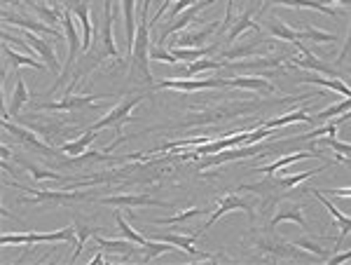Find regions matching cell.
<instances>
[{"label": "cell", "instance_id": "8d00e7d4", "mask_svg": "<svg viewBox=\"0 0 351 265\" xmlns=\"http://www.w3.org/2000/svg\"><path fill=\"white\" fill-rule=\"evenodd\" d=\"M300 33V41H311V43H335L339 38L335 33H326V31H319V28H311V26H304Z\"/></svg>", "mask_w": 351, "mask_h": 265}, {"label": "cell", "instance_id": "44dd1931", "mask_svg": "<svg viewBox=\"0 0 351 265\" xmlns=\"http://www.w3.org/2000/svg\"><path fill=\"white\" fill-rule=\"evenodd\" d=\"M112 3L115 0H106L104 3V47L112 59H117L120 52L115 47V38H112V19H115V12H112Z\"/></svg>", "mask_w": 351, "mask_h": 265}, {"label": "cell", "instance_id": "f907efd6", "mask_svg": "<svg viewBox=\"0 0 351 265\" xmlns=\"http://www.w3.org/2000/svg\"><path fill=\"white\" fill-rule=\"evenodd\" d=\"M232 12H234V0H228V12H225V21H223V26H220L223 31H228L232 26V21H234L232 19Z\"/></svg>", "mask_w": 351, "mask_h": 265}, {"label": "cell", "instance_id": "7a4b0ae2", "mask_svg": "<svg viewBox=\"0 0 351 265\" xmlns=\"http://www.w3.org/2000/svg\"><path fill=\"white\" fill-rule=\"evenodd\" d=\"M75 228H61L56 230V233H5L3 238H0V244L8 246V244H47V242H59V244H66V242H71L75 238Z\"/></svg>", "mask_w": 351, "mask_h": 265}, {"label": "cell", "instance_id": "30bf717a", "mask_svg": "<svg viewBox=\"0 0 351 265\" xmlns=\"http://www.w3.org/2000/svg\"><path fill=\"white\" fill-rule=\"evenodd\" d=\"M99 205H110V207H164L169 209L171 205L162 200H155L150 195H112V197H101Z\"/></svg>", "mask_w": 351, "mask_h": 265}, {"label": "cell", "instance_id": "ab89813d", "mask_svg": "<svg viewBox=\"0 0 351 265\" xmlns=\"http://www.w3.org/2000/svg\"><path fill=\"white\" fill-rule=\"evenodd\" d=\"M263 43V41H248L246 45H241V47H232L228 49L223 56L225 59H246V56H251V54H256L258 52V45Z\"/></svg>", "mask_w": 351, "mask_h": 265}, {"label": "cell", "instance_id": "7bdbcfd3", "mask_svg": "<svg viewBox=\"0 0 351 265\" xmlns=\"http://www.w3.org/2000/svg\"><path fill=\"white\" fill-rule=\"evenodd\" d=\"M75 233H77V240H75V253H73L71 261H77V256H80V251H82L84 242H87L89 238H94V235L99 233V230H96V228H89V225H75Z\"/></svg>", "mask_w": 351, "mask_h": 265}, {"label": "cell", "instance_id": "e575fe53", "mask_svg": "<svg viewBox=\"0 0 351 265\" xmlns=\"http://www.w3.org/2000/svg\"><path fill=\"white\" fill-rule=\"evenodd\" d=\"M351 111V99H344V101H337V104L328 106V108L319 111L314 115V122H328L332 120V115H344V113Z\"/></svg>", "mask_w": 351, "mask_h": 265}, {"label": "cell", "instance_id": "7402d4cb", "mask_svg": "<svg viewBox=\"0 0 351 265\" xmlns=\"http://www.w3.org/2000/svg\"><path fill=\"white\" fill-rule=\"evenodd\" d=\"M324 153L321 150H302V153H293V155H286V157H279V160H274L271 165L267 167H258L256 172H263V174H274L279 172V169H286L288 165H293V162H300V160H311V157H321Z\"/></svg>", "mask_w": 351, "mask_h": 265}, {"label": "cell", "instance_id": "4fadbf2b", "mask_svg": "<svg viewBox=\"0 0 351 265\" xmlns=\"http://www.w3.org/2000/svg\"><path fill=\"white\" fill-rule=\"evenodd\" d=\"M220 26H223V21H211L208 26L197 28V31L180 33L178 41H173L171 45H173V47H204V41H206V38H211Z\"/></svg>", "mask_w": 351, "mask_h": 265}, {"label": "cell", "instance_id": "bcb514c9", "mask_svg": "<svg viewBox=\"0 0 351 265\" xmlns=\"http://www.w3.org/2000/svg\"><path fill=\"white\" fill-rule=\"evenodd\" d=\"M293 246H302L304 251L316 253L319 258H330V256H328V251L324 249V246H319L316 242H311V240H295V244H293Z\"/></svg>", "mask_w": 351, "mask_h": 265}, {"label": "cell", "instance_id": "2e32d148", "mask_svg": "<svg viewBox=\"0 0 351 265\" xmlns=\"http://www.w3.org/2000/svg\"><path fill=\"white\" fill-rule=\"evenodd\" d=\"M61 24H64V33L68 38V61H66V71H68L73 61H75L77 49H82V38L77 36V28L71 19V10H64V12H61Z\"/></svg>", "mask_w": 351, "mask_h": 265}, {"label": "cell", "instance_id": "681fc988", "mask_svg": "<svg viewBox=\"0 0 351 265\" xmlns=\"http://www.w3.org/2000/svg\"><path fill=\"white\" fill-rule=\"evenodd\" d=\"M173 3H176V0H164V3L160 5V10H157V12H155V14H152V19H150V26H155V24H157V21H160V19H162V14H164V12H167V10H169V8H171V5H173Z\"/></svg>", "mask_w": 351, "mask_h": 265}, {"label": "cell", "instance_id": "cb8c5ba5", "mask_svg": "<svg viewBox=\"0 0 351 265\" xmlns=\"http://www.w3.org/2000/svg\"><path fill=\"white\" fill-rule=\"evenodd\" d=\"M94 240H96V244H99L104 251H108V253H122L124 258L132 256V253L136 251V246H138L136 242L127 240V238H124V240H106V238H101L99 233L94 235Z\"/></svg>", "mask_w": 351, "mask_h": 265}, {"label": "cell", "instance_id": "6da1fadb", "mask_svg": "<svg viewBox=\"0 0 351 265\" xmlns=\"http://www.w3.org/2000/svg\"><path fill=\"white\" fill-rule=\"evenodd\" d=\"M150 16L141 12V21H138V31H136V41L132 47V76L138 73V80L152 84V73H150Z\"/></svg>", "mask_w": 351, "mask_h": 265}, {"label": "cell", "instance_id": "8fae6325", "mask_svg": "<svg viewBox=\"0 0 351 265\" xmlns=\"http://www.w3.org/2000/svg\"><path fill=\"white\" fill-rule=\"evenodd\" d=\"M3 129H5V132L12 134V137H14L16 141H19V143L28 146V148H36V150H40V153H45V155H52V153H54L52 146L43 143V141L38 139L36 134L31 132V129L19 127V125H12V122H10V120H3Z\"/></svg>", "mask_w": 351, "mask_h": 265}, {"label": "cell", "instance_id": "74e56055", "mask_svg": "<svg viewBox=\"0 0 351 265\" xmlns=\"http://www.w3.org/2000/svg\"><path fill=\"white\" fill-rule=\"evenodd\" d=\"M178 246L169 244V242H162V240H148L143 244V253H145V261H152V258H157L160 253H167V251H176Z\"/></svg>", "mask_w": 351, "mask_h": 265}, {"label": "cell", "instance_id": "484cf974", "mask_svg": "<svg viewBox=\"0 0 351 265\" xmlns=\"http://www.w3.org/2000/svg\"><path fill=\"white\" fill-rule=\"evenodd\" d=\"M199 238V235H192V238H183V235H176V233H157L155 240H162V242H169V244L178 246V249L188 251L190 256H199V251H197L195 246V240ZM204 256H208V253H204Z\"/></svg>", "mask_w": 351, "mask_h": 265}, {"label": "cell", "instance_id": "83f0119b", "mask_svg": "<svg viewBox=\"0 0 351 265\" xmlns=\"http://www.w3.org/2000/svg\"><path fill=\"white\" fill-rule=\"evenodd\" d=\"M218 49V43L208 45V47H169V52H171L176 59H183V61H197V59H204V56H211L213 52Z\"/></svg>", "mask_w": 351, "mask_h": 265}, {"label": "cell", "instance_id": "3957f363", "mask_svg": "<svg viewBox=\"0 0 351 265\" xmlns=\"http://www.w3.org/2000/svg\"><path fill=\"white\" fill-rule=\"evenodd\" d=\"M143 99H145L143 94H134L132 99H124L122 104H117L115 108H112V111L108 113V115H104L101 120H96L89 129H96V132H101V129H106V127H112V129H115V132L122 137V122H124V120H132V111H134L136 106H138ZM122 139H124V137H122Z\"/></svg>", "mask_w": 351, "mask_h": 265}, {"label": "cell", "instance_id": "9a60e30c", "mask_svg": "<svg viewBox=\"0 0 351 265\" xmlns=\"http://www.w3.org/2000/svg\"><path fill=\"white\" fill-rule=\"evenodd\" d=\"M311 193H314V197H316V200L321 202V205H326V209L330 211V216H332V218H335V221H337V228H339V238H337V242H335L337 246H332V249H339V246H342V242H344V238H347V235L351 233V216H344V214L339 211L335 205H330V200H328V197H326L324 193H321V190L311 188Z\"/></svg>", "mask_w": 351, "mask_h": 265}, {"label": "cell", "instance_id": "5bb4252c", "mask_svg": "<svg viewBox=\"0 0 351 265\" xmlns=\"http://www.w3.org/2000/svg\"><path fill=\"white\" fill-rule=\"evenodd\" d=\"M286 5V8H304V10H316V12H324L328 16H339L342 14V10H337V8H328V5L324 3V0H265V5H263V10L258 12V16L267 10V5Z\"/></svg>", "mask_w": 351, "mask_h": 265}, {"label": "cell", "instance_id": "f5cc1de1", "mask_svg": "<svg viewBox=\"0 0 351 265\" xmlns=\"http://www.w3.org/2000/svg\"><path fill=\"white\" fill-rule=\"evenodd\" d=\"M330 195L332 197H351V188H335V190H330Z\"/></svg>", "mask_w": 351, "mask_h": 265}, {"label": "cell", "instance_id": "4dcf8cb0", "mask_svg": "<svg viewBox=\"0 0 351 265\" xmlns=\"http://www.w3.org/2000/svg\"><path fill=\"white\" fill-rule=\"evenodd\" d=\"M225 69V61L220 59H197V61H190L188 69H185V76L183 78H195L197 73H204V71H220Z\"/></svg>", "mask_w": 351, "mask_h": 265}, {"label": "cell", "instance_id": "8992f818", "mask_svg": "<svg viewBox=\"0 0 351 265\" xmlns=\"http://www.w3.org/2000/svg\"><path fill=\"white\" fill-rule=\"evenodd\" d=\"M230 211H246L248 214V218H256V211H253V207H251V202H246V200H241V197H237V195H225L223 200H220V205H218V209L208 216V221L202 225V230H197V235H202L204 230H208V228H213V223L220 221V216H225V214H230Z\"/></svg>", "mask_w": 351, "mask_h": 265}, {"label": "cell", "instance_id": "d4e9b609", "mask_svg": "<svg viewBox=\"0 0 351 265\" xmlns=\"http://www.w3.org/2000/svg\"><path fill=\"white\" fill-rule=\"evenodd\" d=\"M248 28H253V31H258V33H260L258 21H253V10H251V8H248L241 16H237V19L232 21V26H230L228 36H225V41H228V43H234L243 31H248Z\"/></svg>", "mask_w": 351, "mask_h": 265}, {"label": "cell", "instance_id": "f6af8a7d", "mask_svg": "<svg viewBox=\"0 0 351 265\" xmlns=\"http://www.w3.org/2000/svg\"><path fill=\"white\" fill-rule=\"evenodd\" d=\"M150 61H162V64H171V66L178 64V59L171 52H167L162 45H152L150 47Z\"/></svg>", "mask_w": 351, "mask_h": 265}, {"label": "cell", "instance_id": "d6986e66", "mask_svg": "<svg viewBox=\"0 0 351 265\" xmlns=\"http://www.w3.org/2000/svg\"><path fill=\"white\" fill-rule=\"evenodd\" d=\"M286 221H293L298 223L300 228H307V221H304V214H302V207L300 205H293V202H284V205H279V211L274 214V218H271V228H276V225L286 223Z\"/></svg>", "mask_w": 351, "mask_h": 265}, {"label": "cell", "instance_id": "d590c367", "mask_svg": "<svg viewBox=\"0 0 351 265\" xmlns=\"http://www.w3.org/2000/svg\"><path fill=\"white\" fill-rule=\"evenodd\" d=\"M326 146H330L332 153H335V160L342 162L351 169V143H344V141H337L335 137L326 139Z\"/></svg>", "mask_w": 351, "mask_h": 265}, {"label": "cell", "instance_id": "60d3db41", "mask_svg": "<svg viewBox=\"0 0 351 265\" xmlns=\"http://www.w3.org/2000/svg\"><path fill=\"white\" fill-rule=\"evenodd\" d=\"M202 214H206V209H188V211H183V214H176V216L171 218H157V225H178V223H188L190 218H195V216H202Z\"/></svg>", "mask_w": 351, "mask_h": 265}, {"label": "cell", "instance_id": "ffe728a7", "mask_svg": "<svg viewBox=\"0 0 351 265\" xmlns=\"http://www.w3.org/2000/svg\"><path fill=\"white\" fill-rule=\"evenodd\" d=\"M122 14H124V33H127V54H132L136 31H138V21H136V0H120Z\"/></svg>", "mask_w": 351, "mask_h": 265}, {"label": "cell", "instance_id": "277c9868", "mask_svg": "<svg viewBox=\"0 0 351 265\" xmlns=\"http://www.w3.org/2000/svg\"><path fill=\"white\" fill-rule=\"evenodd\" d=\"M101 99H106L104 94H71V89L66 92V97L54 104H40L36 106L38 111H49V113H77L92 104H99Z\"/></svg>", "mask_w": 351, "mask_h": 265}, {"label": "cell", "instance_id": "9c48e42d", "mask_svg": "<svg viewBox=\"0 0 351 265\" xmlns=\"http://www.w3.org/2000/svg\"><path fill=\"white\" fill-rule=\"evenodd\" d=\"M21 36L26 38V45L33 49V52L40 54V59L49 66V71H54V73L61 71L59 69V59H56V52H54V47H52V41H43L40 33L24 31V28H21Z\"/></svg>", "mask_w": 351, "mask_h": 265}, {"label": "cell", "instance_id": "ee69618b", "mask_svg": "<svg viewBox=\"0 0 351 265\" xmlns=\"http://www.w3.org/2000/svg\"><path fill=\"white\" fill-rule=\"evenodd\" d=\"M28 8H31L36 14H40V19H43V21H52V24H61V14L56 12V10L45 8V5L36 3V0H31V3H28Z\"/></svg>", "mask_w": 351, "mask_h": 265}, {"label": "cell", "instance_id": "7c38bea8", "mask_svg": "<svg viewBox=\"0 0 351 265\" xmlns=\"http://www.w3.org/2000/svg\"><path fill=\"white\" fill-rule=\"evenodd\" d=\"M28 99H31V92H28L24 78L19 76V71H14V92H12V99H10V104L5 106L3 120H10V117L19 115V111L28 104Z\"/></svg>", "mask_w": 351, "mask_h": 265}, {"label": "cell", "instance_id": "11a10c76", "mask_svg": "<svg viewBox=\"0 0 351 265\" xmlns=\"http://www.w3.org/2000/svg\"><path fill=\"white\" fill-rule=\"evenodd\" d=\"M10 5H21V0H3V8H10Z\"/></svg>", "mask_w": 351, "mask_h": 265}, {"label": "cell", "instance_id": "603a6c76", "mask_svg": "<svg viewBox=\"0 0 351 265\" xmlns=\"http://www.w3.org/2000/svg\"><path fill=\"white\" fill-rule=\"evenodd\" d=\"M3 54L8 56V61L14 66V71H19L21 66H28V69H36V71H49V66L45 64V61H38V59H31V56H26V54L14 52L8 43H3Z\"/></svg>", "mask_w": 351, "mask_h": 265}, {"label": "cell", "instance_id": "6f0895ef", "mask_svg": "<svg viewBox=\"0 0 351 265\" xmlns=\"http://www.w3.org/2000/svg\"><path fill=\"white\" fill-rule=\"evenodd\" d=\"M347 73H349V76H351V66H349V69H347Z\"/></svg>", "mask_w": 351, "mask_h": 265}, {"label": "cell", "instance_id": "d6a6232c", "mask_svg": "<svg viewBox=\"0 0 351 265\" xmlns=\"http://www.w3.org/2000/svg\"><path fill=\"white\" fill-rule=\"evenodd\" d=\"M291 122H307V125H314V117L307 115V111H293V113H288V115H284V117H274V120H269L265 127L276 129V127L291 125Z\"/></svg>", "mask_w": 351, "mask_h": 265}, {"label": "cell", "instance_id": "1f68e13d", "mask_svg": "<svg viewBox=\"0 0 351 265\" xmlns=\"http://www.w3.org/2000/svg\"><path fill=\"white\" fill-rule=\"evenodd\" d=\"M302 82H314V84H321V87L326 89H332V92H339L342 97L351 99V89L344 84V80H339V78H332V80H328V78H319V76H309V78H300Z\"/></svg>", "mask_w": 351, "mask_h": 265}, {"label": "cell", "instance_id": "816d5d0a", "mask_svg": "<svg viewBox=\"0 0 351 265\" xmlns=\"http://www.w3.org/2000/svg\"><path fill=\"white\" fill-rule=\"evenodd\" d=\"M349 258H351V249H349V251L337 253V256H330L328 261H330V265H332V263H344V261H349Z\"/></svg>", "mask_w": 351, "mask_h": 265}, {"label": "cell", "instance_id": "7dc6e473", "mask_svg": "<svg viewBox=\"0 0 351 265\" xmlns=\"http://www.w3.org/2000/svg\"><path fill=\"white\" fill-rule=\"evenodd\" d=\"M197 0H176V3L171 5V8L167 10V21H171V19H176L183 10H188L190 5H195Z\"/></svg>", "mask_w": 351, "mask_h": 265}, {"label": "cell", "instance_id": "836d02e7", "mask_svg": "<svg viewBox=\"0 0 351 265\" xmlns=\"http://www.w3.org/2000/svg\"><path fill=\"white\" fill-rule=\"evenodd\" d=\"M328 167V162L326 165H321L319 169H309V172H302V174H295V176H284V178H276L274 183V188H295V185H300L302 181H307V178H311V176H316L319 172H324V169Z\"/></svg>", "mask_w": 351, "mask_h": 265}, {"label": "cell", "instance_id": "680465c9", "mask_svg": "<svg viewBox=\"0 0 351 265\" xmlns=\"http://www.w3.org/2000/svg\"><path fill=\"white\" fill-rule=\"evenodd\" d=\"M49 3H56V0H49Z\"/></svg>", "mask_w": 351, "mask_h": 265}, {"label": "cell", "instance_id": "b9f144b4", "mask_svg": "<svg viewBox=\"0 0 351 265\" xmlns=\"http://www.w3.org/2000/svg\"><path fill=\"white\" fill-rule=\"evenodd\" d=\"M115 221H117V228H120V233H122V238H127V240H132V242H136L138 246H143L145 242H148V238H143V235H138L136 230L129 225L124 218L120 216V214H115Z\"/></svg>", "mask_w": 351, "mask_h": 265}, {"label": "cell", "instance_id": "f546056e", "mask_svg": "<svg viewBox=\"0 0 351 265\" xmlns=\"http://www.w3.org/2000/svg\"><path fill=\"white\" fill-rule=\"evenodd\" d=\"M96 137H99V132H96V129H87V132H84L80 139L68 141V143L61 146V150H64V153H68L71 157H77V155H82L84 150H87V146L92 143Z\"/></svg>", "mask_w": 351, "mask_h": 265}, {"label": "cell", "instance_id": "5b68a950", "mask_svg": "<svg viewBox=\"0 0 351 265\" xmlns=\"http://www.w3.org/2000/svg\"><path fill=\"white\" fill-rule=\"evenodd\" d=\"M213 3H216V0H197L195 5H190L188 10H183V12H180L178 16H176V19H171V21H169L167 26L162 28V33H160V36H157V43H160V45H164V43L169 41V38L173 36V33L183 31V28L188 26L190 21H195V19H197V14H199L202 10L211 8Z\"/></svg>", "mask_w": 351, "mask_h": 265}, {"label": "cell", "instance_id": "ac0fdd59", "mask_svg": "<svg viewBox=\"0 0 351 265\" xmlns=\"http://www.w3.org/2000/svg\"><path fill=\"white\" fill-rule=\"evenodd\" d=\"M251 155H265V150L263 148H239V150H220V153H213L208 160H204L202 162V169H208V167H218V165H225V162H234V160H241V157H251Z\"/></svg>", "mask_w": 351, "mask_h": 265}, {"label": "cell", "instance_id": "9f6ffc18", "mask_svg": "<svg viewBox=\"0 0 351 265\" xmlns=\"http://www.w3.org/2000/svg\"><path fill=\"white\" fill-rule=\"evenodd\" d=\"M152 3H157V10H160V5L164 3V0H152Z\"/></svg>", "mask_w": 351, "mask_h": 265}, {"label": "cell", "instance_id": "52a82bcc", "mask_svg": "<svg viewBox=\"0 0 351 265\" xmlns=\"http://www.w3.org/2000/svg\"><path fill=\"white\" fill-rule=\"evenodd\" d=\"M230 87V80H192V78H183V80H162L155 84V89H178V92H199V89H220Z\"/></svg>", "mask_w": 351, "mask_h": 265}, {"label": "cell", "instance_id": "f1b7e54d", "mask_svg": "<svg viewBox=\"0 0 351 265\" xmlns=\"http://www.w3.org/2000/svg\"><path fill=\"white\" fill-rule=\"evenodd\" d=\"M230 87H239V89H253V92H276V84H271L269 80L260 76L251 78H234L230 80Z\"/></svg>", "mask_w": 351, "mask_h": 265}, {"label": "cell", "instance_id": "c3c4849f", "mask_svg": "<svg viewBox=\"0 0 351 265\" xmlns=\"http://www.w3.org/2000/svg\"><path fill=\"white\" fill-rule=\"evenodd\" d=\"M349 56H351V26H349V36H347V41H344L342 49H339V54H337V66L347 64Z\"/></svg>", "mask_w": 351, "mask_h": 265}, {"label": "cell", "instance_id": "ba28073f", "mask_svg": "<svg viewBox=\"0 0 351 265\" xmlns=\"http://www.w3.org/2000/svg\"><path fill=\"white\" fill-rule=\"evenodd\" d=\"M3 21H5V24H12V26L24 28V31L40 33V36H52L54 41H64V38H66V33L56 31V28L47 26V24H43V21H38V19H26V16H21V14H10L8 10H3Z\"/></svg>", "mask_w": 351, "mask_h": 265}, {"label": "cell", "instance_id": "e0dca14e", "mask_svg": "<svg viewBox=\"0 0 351 265\" xmlns=\"http://www.w3.org/2000/svg\"><path fill=\"white\" fill-rule=\"evenodd\" d=\"M68 10L80 19V24H82V49L87 52L89 45H92V16H89V0H73Z\"/></svg>", "mask_w": 351, "mask_h": 265}, {"label": "cell", "instance_id": "f35d334b", "mask_svg": "<svg viewBox=\"0 0 351 265\" xmlns=\"http://www.w3.org/2000/svg\"><path fill=\"white\" fill-rule=\"evenodd\" d=\"M19 165L24 167L28 174H31L33 181H47V178H54V181H66V176H64V174H59V172H47V169L28 165V162H24V160H19Z\"/></svg>", "mask_w": 351, "mask_h": 265}, {"label": "cell", "instance_id": "4316f807", "mask_svg": "<svg viewBox=\"0 0 351 265\" xmlns=\"http://www.w3.org/2000/svg\"><path fill=\"white\" fill-rule=\"evenodd\" d=\"M267 28L269 33L276 38V41H288V43H300V33L295 31V28H291L286 24L281 16H271V19L267 21Z\"/></svg>", "mask_w": 351, "mask_h": 265}, {"label": "cell", "instance_id": "db71d44e", "mask_svg": "<svg viewBox=\"0 0 351 265\" xmlns=\"http://www.w3.org/2000/svg\"><path fill=\"white\" fill-rule=\"evenodd\" d=\"M104 261H106V256H104V253H96V256H94L89 263H104Z\"/></svg>", "mask_w": 351, "mask_h": 265}]
</instances>
